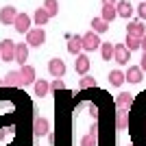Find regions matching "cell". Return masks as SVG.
<instances>
[{
	"label": "cell",
	"mask_w": 146,
	"mask_h": 146,
	"mask_svg": "<svg viewBox=\"0 0 146 146\" xmlns=\"http://www.w3.org/2000/svg\"><path fill=\"white\" fill-rule=\"evenodd\" d=\"M100 48V39H98V33L94 31H87L85 35H83V50L92 52V50H98Z\"/></svg>",
	"instance_id": "obj_4"
},
{
	"label": "cell",
	"mask_w": 146,
	"mask_h": 146,
	"mask_svg": "<svg viewBox=\"0 0 146 146\" xmlns=\"http://www.w3.org/2000/svg\"><path fill=\"white\" fill-rule=\"evenodd\" d=\"M48 72L55 76V79H61L63 74H66V63L59 59V57H55V59L48 61Z\"/></svg>",
	"instance_id": "obj_7"
},
{
	"label": "cell",
	"mask_w": 146,
	"mask_h": 146,
	"mask_svg": "<svg viewBox=\"0 0 146 146\" xmlns=\"http://www.w3.org/2000/svg\"><path fill=\"white\" fill-rule=\"evenodd\" d=\"M90 116L94 118V120L98 118V107H96V105H92V107H90Z\"/></svg>",
	"instance_id": "obj_31"
},
{
	"label": "cell",
	"mask_w": 146,
	"mask_h": 146,
	"mask_svg": "<svg viewBox=\"0 0 146 146\" xmlns=\"http://www.w3.org/2000/svg\"><path fill=\"white\" fill-rule=\"evenodd\" d=\"M0 87H2V81H0Z\"/></svg>",
	"instance_id": "obj_36"
},
{
	"label": "cell",
	"mask_w": 146,
	"mask_h": 146,
	"mask_svg": "<svg viewBox=\"0 0 146 146\" xmlns=\"http://www.w3.org/2000/svg\"><path fill=\"white\" fill-rule=\"evenodd\" d=\"M107 29H109V22H105L103 18H94L92 20V31H94V33L100 35V33H107Z\"/></svg>",
	"instance_id": "obj_23"
},
{
	"label": "cell",
	"mask_w": 146,
	"mask_h": 146,
	"mask_svg": "<svg viewBox=\"0 0 146 146\" xmlns=\"http://www.w3.org/2000/svg\"><path fill=\"white\" fill-rule=\"evenodd\" d=\"M133 105V94H129V92H120L116 96V107H124V109H129Z\"/></svg>",
	"instance_id": "obj_18"
},
{
	"label": "cell",
	"mask_w": 146,
	"mask_h": 146,
	"mask_svg": "<svg viewBox=\"0 0 146 146\" xmlns=\"http://www.w3.org/2000/svg\"><path fill=\"white\" fill-rule=\"evenodd\" d=\"M127 35H135V37H144L146 35V26L142 20H133V22H129L127 26Z\"/></svg>",
	"instance_id": "obj_15"
},
{
	"label": "cell",
	"mask_w": 146,
	"mask_h": 146,
	"mask_svg": "<svg viewBox=\"0 0 146 146\" xmlns=\"http://www.w3.org/2000/svg\"><path fill=\"white\" fill-rule=\"evenodd\" d=\"M124 46H127L129 50H140V46H142V37L127 35V39H124Z\"/></svg>",
	"instance_id": "obj_25"
},
{
	"label": "cell",
	"mask_w": 146,
	"mask_h": 146,
	"mask_svg": "<svg viewBox=\"0 0 146 146\" xmlns=\"http://www.w3.org/2000/svg\"><path fill=\"white\" fill-rule=\"evenodd\" d=\"M74 70L81 74V76H85L87 72H90V57L87 55H76V63H74Z\"/></svg>",
	"instance_id": "obj_16"
},
{
	"label": "cell",
	"mask_w": 146,
	"mask_h": 146,
	"mask_svg": "<svg viewBox=\"0 0 146 146\" xmlns=\"http://www.w3.org/2000/svg\"><path fill=\"white\" fill-rule=\"evenodd\" d=\"M135 11H137V15H140V20H146V0H142V2H140V7H137Z\"/></svg>",
	"instance_id": "obj_30"
},
{
	"label": "cell",
	"mask_w": 146,
	"mask_h": 146,
	"mask_svg": "<svg viewBox=\"0 0 146 146\" xmlns=\"http://www.w3.org/2000/svg\"><path fill=\"white\" fill-rule=\"evenodd\" d=\"M2 85H5V87H24V83H22V74H20L18 70L7 72L5 79H2Z\"/></svg>",
	"instance_id": "obj_5"
},
{
	"label": "cell",
	"mask_w": 146,
	"mask_h": 146,
	"mask_svg": "<svg viewBox=\"0 0 146 146\" xmlns=\"http://www.w3.org/2000/svg\"><path fill=\"white\" fill-rule=\"evenodd\" d=\"M20 74H22V83H24V87H26V85H33V83H35V79H37L35 68H33V66H26V63L20 68Z\"/></svg>",
	"instance_id": "obj_9"
},
{
	"label": "cell",
	"mask_w": 146,
	"mask_h": 146,
	"mask_svg": "<svg viewBox=\"0 0 146 146\" xmlns=\"http://www.w3.org/2000/svg\"><path fill=\"white\" fill-rule=\"evenodd\" d=\"M124 79H127L129 83H135V85H137V83L144 79V70H142L140 66H131L127 72H124Z\"/></svg>",
	"instance_id": "obj_11"
},
{
	"label": "cell",
	"mask_w": 146,
	"mask_h": 146,
	"mask_svg": "<svg viewBox=\"0 0 146 146\" xmlns=\"http://www.w3.org/2000/svg\"><path fill=\"white\" fill-rule=\"evenodd\" d=\"M124 81H127V79H124L122 70H111V72H109V83H111L113 87H120Z\"/></svg>",
	"instance_id": "obj_24"
},
{
	"label": "cell",
	"mask_w": 146,
	"mask_h": 146,
	"mask_svg": "<svg viewBox=\"0 0 146 146\" xmlns=\"http://www.w3.org/2000/svg\"><path fill=\"white\" fill-rule=\"evenodd\" d=\"M50 90H52V92H63V90H66V83H63L61 79H55L52 83H50Z\"/></svg>",
	"instance_id": "obj_29"
},
{
	"label": "cell",
	"mask_w": 146,
	"mask_h": 146,
	"mask_svg": "<svg viewBox=\"0 0 146 146\" xmlns=\"http://www.w3.org/2000/svg\"><path fill=\"white\" fill-rule=\"evenodd\" d=\"M33 85H35V96H46V94H48L50 92V83L48 81H42V79H37L35 83H33Z\"/></svg>",
	"instance_id": "obj_22"
},
{
	"label": "cell",
	"mask_w": 146,
	"mask_h": 146,
	"mask_svg": "<svg viewBox=\"0 0 146 146\" xmlns=\"http://www.w3.org/2000/svg\"><path fill=\"white\" fill-rule=\"evenodd\" d=\"M100 57H103V61H113V44L111 42H105L100 44Z\"/></svg>",
	"instance_id": "obj_21"
},
{
	"label": "cell",
	"mask_w": 146,
	"mask_h": 146,
	"mask_svg": "<svg viewBox=\"0 0 146 146\" xmlns=\"http://www.w3.org/2000/svg\"><path fill=\"white\" fill-rule=\"evenodd\" d=\"M44 42H46V31L44 29H31L26 33V44L33 46V48H39Z\"/></svg>",
	"instance_id": "obj_1"
},
{
	"label": "cell",
	"mask_w": 146,
	"mask_h": 146,
	"mask_svg": "<svg viewBox=\"0 0 146 146\" xmlns=\"http://www.w3.org/2000/svg\"><path fill=\"white\" fill-rule=\"evenodd\" d=\"M44 9L50 13V18H55L57 13H59V2L57 0H44Z\"/></svg>",
	"instance_id": "obj_26"
},
{
	"label": "cell",
	"mask_w": 146,
	"mask_h": 146,
	"mask_svg": "<svg viewBox=\"0 0 146 146\" xmlns=\"http://www.w3.org/2000/svg\"><path fill=\"white\" fill-rule=\"evenodd\" d=\"M118 0H103V5H116Z\"/></svg>",
	"instance_id": "obj_35"
},
{
	"label": "cell",
	"mask_w": 146,
	"mask_h": 146,
	"mask_svg": "<svg viewBox=\"0 0 146 146\" xmlns=\"http://www.w3.org/2000/svg\"><path fill=\"white\" fill-rule=\"evenodd\" d=\"M13 55H15V44L11 39H2L0 42V57H2V61H13Z\"/></svg>",
	"instance_id": "obj_6"
},
{
	"label": "cell",
	"mask_w": 146,
	"mask_h": 146,
	"mask_svg": "<svg viewBox=\"0 0 146 146\" xmlns=\"http://www.w3.org/2000/svg\"><path fill=\"white\" fill-rule=\"evenodd\" d=\"M15 15H18V9H15V7H2V9H0V22L7 24V26L15 22Z\"/></svg>",
	"instance_id": "obj_13"
},
{
	"label": "cell",
	"mask_w": 146,
	"mask_h": 146,
	"mask_svg": "<svg viewBox=\"0 0 146 146\" xmlns=\"http://www.w3.org/2000/svg\"><path fill=\"white\" fill-rule=\"evenodd\" d=\"M116 11H118V15H122V18H131V15L135 13V9L131 7L129 0H118L116 2Z\"/></svg>",
	"instance_id": "obj_17"
},
{
	"label": "cell",
	"mask_w": 146,
	"mask_h": 146,
	"mask_svg": "<svg viewBox=\"0 0 146 146\" xmlns=\"http://www.w3.org/2000/svg\"><path fill=\"white\" fill-rule=\"evenodd\" d=\"M0 61H2V57H0Z\"/></svg>",
	"instance_id": "obj_37"
},
{
	"label": "cell",
	"mask_w": 146,
	"mask_h": 146,
	"mask_svg": "<svg viewBox=\"0 0 146 146\" xmlns=\"http://www.w3.org/2000/svg\"><path fill=\"white\" fill-rule=\"evenodd\" d=\"M31 22H33V18H31L29 13H18L15 15V22H13V29L18 31V33H29L31 31Z\"/></svg>",
	"instance_id": "obj_3"
},
{
	"label": "cell",
	"mask_w": 146,
	"mask_h": 146,
	"mask_svg": "<svg viewBox=\"0 0 146 146\" xmlns=\"http://www.w3.org/2000/svg\"><path fill=\"white\" fill-rule=\"evenodd\" d=\"M127 127H129V109L118 107V111H116V129L118 131H127Z\"/></svg>",
	"instance_id": "obj_14"
},
{
	"label": "cell",
	"mask_w": 146,
	"mask_h": 146,
	"mask_svg": "<svg viewBox=\"0 0 146 146\" xmlns=\"http://www.w3.org/2000/svg\"><path fill=\"white\" fill-rule=\"evenodd\" d=\"M87 133H92V135H98V124H96V122H94V124L90 127V131H87Z\"/></svg>",
	"instance_id": "obj_32"
},
{
	"label": "cell",
	"mask_w": 146,
	"mask_h": 146,
	"mask_svg": "<svg viewBox=\"0 0 146 146\" xmlns=\"http://www.w3.org/2000/svg\"><path fill=\"white\" fill-rule=\"evenodd\" d=\"M142 50H144V52H146V35L142 37Z\"/></svg>",
	"instance_id": "obj_34"
},
{
	"label": "cell",
	"mask_w": 146,
	"mask_h": 146,
	"mask_svg": "<svg viewBox=\"0 0 146 146\" xmlns=\"http://www.w3.org/2000/svg\"><path fill=\"white\" fill-rule=\"evenodd\" d=\"M13 61H18L20 66H24L29 61V44H15V55H13Z\"/></svg>",
	"instance_id": "obj_12"
},
{
	"label": "cell",
	"mask_w": 146,
	"mask_h": 146,
	"mask_svg": "<svg viewBox=\"0 0 146 146\" xmlns=\"http://www.w3.org/2000/svg\"><path fill=\"white\" fill-rule=\"evenodd\" d=\"M113 61L120 63V66H127L131 61V50L124 44H113Z\"/></svg>",
	"instance_id": "obj_2"
},
{
	"label": "cell",
	"mask_w": 146,
	"mask_h": 146,
	"mask_svg": "<svg viewBox=\"0 0 146 146\" xmlns=\"http://www.w3.org/2000/svg\"><path fill=\"white\" fill-rule=\"evenodd\" d=\"M81 146H98V135H83V140H81Z\"/></svg>",
	"instance_id": "obj_28"
},
{
	"label": "cell",
	"mask_w": 146,
	"mask_h": 146,
	"mask_svg": "<svg viewBox=\"0 0 146 146\" xmlns=\"http://www.w3.org/2000/svg\"><path fill=\"white\" fill-rule=\"evenodd\" d=\"M100 18H103L105 22H111V20H116V18H118L116 5H103V9H100Z\"/></svg>",
	"instance_id": "obj_19"
},
{
	"label": "cell",
	"mask_w": 146,
	"mask_h": 146,
	"mask_svg": "<svg viewBox=\"0 0 146 146\" xmlns=\"http://www.w3.org/2000/svg\"><path fill=\"white\" fill-rule=\"evenodd\" d=\"M140 68H142V70H146V52H144V55H142V61H140Z\"/></svg>",
	"instance_id": "obj_33"
},
{
	"label": "cell",
	"mask_w": 146,
	"mask_h": 146,
	"mask_svg": "<svg viewBox=\"0 0 146 146\" xmlns=\"http://www.w3.org/2000/svg\"><path fill=\"white\" fill-rule=\"evenodd\" d=\"M50 131V122L46 120V118H37L35 122H33V133H35V137H44V135H48Z\"/></svg>",
	"instance_id": "obj_8"
},
{
	"label": "cell",
	"mask_w": 146,
	"mask_h": 146,
	"mask_svg": "<svg viewBox=\"0 0 146 146\" xmlns=\"http://www.w3.org/2000/svg\"><path fill=\"white\" fill-rule=\"evenodd\" d=\"M68 52L70 55H81L83 52V35H72L68 39Z\"/></svg>",
	"instance_id": "obj_10"
},
{
	"label": "cell",
	"mask_w": 146,
	"mask_h": 146,
	"mask_svg": "<svg viewBox=\"0 0 146 146\" xmlns=\"http://www.w3.org/2000/svg\"><path fill=\"white\" fill-rule=\"evenodd\" d=\"M33 20H35V24H37V26H44V24H48L50 13L46 11V9H35V13H33Z\"/></svg>",
	"instance_id": "obj_20"
},
{
	"label": "cell",
	"mask_w": 146,
	"mask_h": 146,
	"mask_svg": "<svg viewBox=\"0 0 146 146\" xmlns=\"http://www.w3.org/2000/svg\"><path fill=\"white\" fill-rule=\"evenodd\" d=\"M96 85H98L96 79H94V76H90V74H85V76L79 81V87H81V90H87V87H96Z\"/></svg>",
	"instance_id": "obj_27"
}]
</instances>
